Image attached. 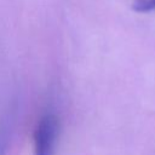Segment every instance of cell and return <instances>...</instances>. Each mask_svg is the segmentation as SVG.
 <instances>
[{"label": "cell", "instance_id": "obj_1", "mask_svg": "<svg viewBox=\"0 0 155 155\" xmlns=\"http://www.w3.org/2000/svg\"><path fill=\"white\" fill-rule=\"evenodd\" d=\"M59 137V117L53 108L40 116L34 131V155H54Z\"/></svg>", "mask_w": 155, "mask_h": 155}, {"label": "cell", "instance_id": "obj_2", "mask_svg": "<svg viewBox=\"0 0 155 155\" xmlns=\"http://www.w3.org/2000/svg\"><path fill=\"white\" fill-rule=\"evenodd\" d=\"M132 7L136 12L147 13L155 11V0H133Z\"/></svg>", "mask_w": 155, "mask_h": 155}]
</instances>
